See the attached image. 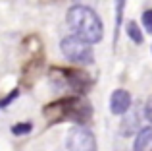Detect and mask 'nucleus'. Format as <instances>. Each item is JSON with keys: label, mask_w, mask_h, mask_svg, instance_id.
I'll use <instances>...</instances> for the list:
<instances>
[{"label": "nucleus", "mask_w": 152, "mask_h": 151, "mask_svg": "<svg viewBox=\"0 0 152 151\" xmlns=\"http://www.w3.org/2000/svg\"><path fill=\"white\" fill-rule=\"evenodd\" d=\"M142 27H145L148 33H152V8L142 12Z\"/></svg>", "instance_id": "10"}, {"label": "nucleus", "mask_w": 152, "mask_h": 151, "mask_svg": "<svg viewBox=\"0 0 152 151\" xmlns=\"http://www.w3.org/2000/svg\"><path fill=\"white\" fill-rule=\"evenodd\" d=\"M66 21L69 25V29L73 31V35L85 39L87 43L94 45L100 43L104 37V25L102 19L93 8L85 6V4H75L67 10Z\"/></svg>", "instance_id": "1"}, {"label": "nucleus", "mask_w": 152, "mask_h": 151, "mask_svg": "<svg viewBox=\"0 0 152 151\" xmlns=\"http://www.w3.org/2000/svg\"><path fill=\"white\" fill-rule=\"evenodd\" d=\"M131 93L125 89H115L114 93L110 95V113L112 114H118V116H123L127 110L131 109Z\"/></svg>", "instance_id": "5"}, {"label": "nucleus", "mask_w": 152, "mask_h": 151, "mask_svg": "<svg viewBox=\"0 0 152 151\" xmlns=\"http://www.w3.org/2000/svg\"><path fill=\"white\" fill-rule=\"evenodd\" d=\"M139 116H141V110L139 109H129L125 114H123V122H121V134L125 136H131V134H137L141 130V124H139Z\"/></svg>", "instance_id": "6"}, {"label": "nucleus", "mask_w": 152, "mask_h": 151, "mask_svg": "<svg viewBox=\"0 0 152 151\" xmlns=\"http://www.w3.org/2000/svg\"><path fill=\"white\" fill-rule=\"evenodd\" d=\"M31 128H33V124H31V122H23V124H15V126H12V132L18 134V136H23V134H27Z\"/></svg>", "instance_id": "9"}, {"label": "nucleus", "mask_w": 152, "mask_h": 151, "mask_svg": "<svg viewBox=\"0 0 152 151\" xmlns=\"http://www.w3.org/2000/svg\"><path fill=\"white\" fill-rule=\"evenodd\" d=\"M133 151H152V126L141 128L135 136Z\"/></svg>", "instance_id": "7"}, {"label": "nucleus", "mask_w": 152, "mask_h": 151, "mask_svg": "<svg viewBox=\"0 0 152 151\" xmlns=\"http://www.w3.org/2000/svg\"><path fill=\"white\" fill-rule=\"evenodd\" d=\"M67 151H96V138L85 126H75L67 132Z\"/></svg>", "instance_id": "4"}, {"label": "nucleus", "mask_w": 152, "mask_h": 151, "mask_svg": "<svg viewBox=\"0 0 152 151\" xmlns=\"http://www.w3.org/2000/svg\"><path fill=\"white\" fill-rule=\"evenodd\" d=\"M145 109V116H146V120L152 122V97H148V101H146V105L142 107Z\"/></svg>", "instance_id": "11"}, {"label": "nucleus", "mask_w": 152, "mask_h": 151, "mask_svg": "<svg viewBox=\"0 0 152 151\" xmlns=\"http://www.w3.org/2000/svg\"><path fill=\"white\" fill-rule=\"evenodd\" d=\"M125 33H127V37H129L133 43H137V45H141V43L145 41V35H142L141 27H139L137 21H133V19L125 23Z\"/></svg>", "instance_id": "8"}, {"label": "nucleus", "mask_w": 152, "mask_h": 151, "mask_svg": "<svg viewBox=\"0 0 152 151\" xmlns=\"http://www.w3.org/2000/svg\"><path fill=\"white\" fill-rule=\"evenodd\" d=\"M91 105L87 101L79 97H67V99H62L58 103H52L45 109V116L48 118L50 122H60L64 118H69V120L77 122L79 126L87 124L91 120Z\"/></svg>", "instance_id": "2"}, {"label": "nucleus", "mask_w": 152, "mask_h": 151, "mask_svg": "<svg viewBox=\"0 0 152 151\" xmlns=\"http://www.w3.org/2000/svg\"><path fill=\"white\" fill-rule=\"evenodd\" d=\"M60 50L62 54L67 58L69 62L79 66H87L94 62V53H93V45L87 43L85 39L77 37V35H67L60 41Z\"/></svg>", "instance_id": "3"}]
</instances>
